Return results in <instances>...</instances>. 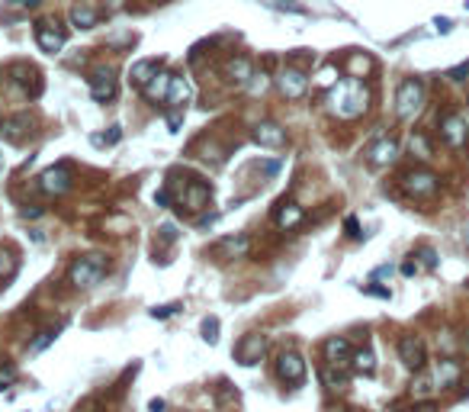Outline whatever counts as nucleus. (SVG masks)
Here are the masks:
<instances>
[{"instance_id":"obj_1","label":"nucleus","mask_w":469,"mask_h":412,"mask_svg":"<svg viewBox=\"0 0 469 412\" xmlns=\"http://www.w3.org/2000/svg\"><path fill=\"white\" fill-rule=\"evenodd\" d=\"M331 110L341 116V120H354V116L366 113L370 107V91L360 77H348V81H338L331 87V97H328Z\"/></svg>"},{"instance_id":"obj_2","label":"nucleus","mask_w":469,"mask_h":412,"mask_svg":"<svg viewBox=\"0 0 469 412\" xmlns=\"http://www.w3.org/2000/svg\"><path fill=\"white\" fill-rule=\"evenodd\" d=\"M106 274V258L103 255H84L74 264L68 267V281L74 283L77 290H87V287H97Z\"/></svg>"},{"instance_id":"obj_3","label":"nucleus","mask_w":469,"mask_h":412,"mask_svg":"<svg viewBox=\"0 0 469 412\" xmlns=\"http://www.w3.org/2000/svg\"><path fill=\"white\" fill-rule=\"evenodd\" d=\"M395 103H399V116H415L424 103V84L418 77H405L395 94Z\"/></svg>"},{"instance_id":"obj_4","label":"nucleus","mask_w":469,"mask_h":412,"mask_svg":"<svg viewBox=\"0 0 469 412\" xmlns=\"http://www.w3.org/2000/svg\"><path fill=\"white\" fill-rule=\"evenodd\" d=\"M277 87L286 100H303L305 91H309V77H305V68H296V65H286L277 77Z\"/></svg>"},{"instance_id":"obj_5","label":"nucleus","mask_w":469,"mask_h":412,"mask_svg":"<svg viewBox=\"0 0 469 412\" xmlns=\"http://www.w3.org/2000/svg\"><path fill=\"white\" fill-rule=\"evenodd\" d=\"M402 187H405V193L415 200L434 197V193H437V174H431V171H405V174H402Z\"/></svg>"},{"instance_id":"obj_6","label":"nucleus","mask_w":469,"mask_h":412,"mask_svg":"<svg viewBox=\"0 0 469 412\" xmlns=\"http://www.w3.org/2000/svg\"><path fill=\"white\" fill-rule=\"evenodd\" d=\"M71 168L68 165H55V168H46L42 174H39V187H42V193H48V197H61V193L71 191Z\"/></svg>"},{"instance_id":"obj_7","label":"nucleus","mask_w":469,"mask_h":412,"mask_svg":"<svg viewBox=\"0 0 469 412\" xmlns=\"http://www.w3.org/2000/svg\"><path fill=\"white\" fill-rule=\"evenodd\" d=\"M399 358L402 364L409 367V371H424V364H428V352H424V342L418 335H402L399 338Z\"/></svg>"},{"instance_id":"obj_8","label":"nucleus","mask_w":469,"mask_h":412,"mask_svg":"<svg viewBox=\"0 0 469 412\" xmlns=\"http://www.w3.org/2000/svg\"><path fill=\"white\" fill-rule=\"evenodd\" d=\"M440 136H444V142L450 148H466V142H469L466 120H463L460 113H447L444 120H440Z\"/></svg>"},{"instance_id":"obj_9","label":"nucleus","mask_w":469,"mask_h":412,"mask_svg":"<svg viewBox=\"0 0 469 412\" xmlns=\"http://www.w3.org/2000/svg\"><path fill=\"white\" fill-rule=\"evenodd\" d=\"M264 352H267V338L260 335V332H248L242 342L234 345V358H238V364H244V367L258 364Z\"/></svg>"},{"instance_id":"obj_10","label":"nucleus","mask_w":469,"mask_h":412,"mask_svg":"<svg viewBox=\"0 0 469 412\" xmlns=\"http://www.w3.org/2000/svg\"><path fill=\"white\" fill-rule=\"evenodd\" d=\"M87 84H91L93 100H100V103H106V100L116 97V75H113V68H93L91 77H87Z\"/></svg>"},{"instance_id":"obj_11","label":"nucleus","mask_w":469,"mask_h":412,"mask_svg":"<svg viewBox=\"0 0 469 412\" xmlns=\"http://www.w3.org/2000/svg\"><path fill=\"white\" fill-rule=\"evenodd\" d=\"M36 42L42 52L55 55L65 49V30H58V23H48V20H39L36 23Z\"/></svg>"},{"instance_id":"obj_12","label":"nucleus","mask_w":469,"mask_h":412,"mask_svg":"<svg viewBox=\"0 0 469 412\" xmlns=\"http://www.w3.org/2000/svg\"><path fill=\"white\" fill-rule=\"evenodd\" d=\"M277 377L283 383H303L305 380V361L296 352H283L277 358Z\"/></svg>"},{"instance_id":"obj_13","label":"nucleus","mask_w":469,"mask_h":412,"mask_svg":"<svg viewBox=\"0 0 469 412\" xmlns=\"http://www.w3.org/2000/svg\"><path fill=\"white\" fill-rule=\"evenodd\" d=\"M395 155H399V142H395V139H379V142H373V146L366 148V161H370L373 168L392 165Z\"/></svg>"},{"instance_id":"obj_14","label":"nucleus","mask_w":469,"mask_h":412,"mask_svg":"<svg viewBox=\"0 0 469 412\" xmlns=\"http://www.w3.org/2000/svg\"><path fill=\"white\" fill-rule=\"evenodd\" d=\"M305 219V213H303V206L299 203H293V200H280L277 203V210H273V222L280 226V229H296L299 222Z\"/></svg>"},{"instance_id":"obj_15","label":"nucleus","mask_w":469,"mask_h":412,"mask_svg":"<svg viewBox=\"0 0 469 412\" xmlns=\"http://www.w3.org/2000/svg\"><path fill=\"white\" fill-rule=\"evenodd\" d=\"M350 358H354V348H350L348 345V338H328L325 342V361L331 367H341V371H344V367L350 364Z\"/></svg>"},{"instance_id":"obj_16","label":"nucleus","mask_w":469,"mask_h":412,"mask_svg":"<svg viewBox=\"0 0 469 412\" xmlns=\"http://www.w3.org/2000/svg\"><path fill=\"white\" fill-rule=\"evenodd\" d=\"M463 377V367L456 364L454 358H440L437 367H434V383H437V390H450L456 387Z\"/></svg>"},{"instance_id":"obj_17","label":"nucleus","mask_w":469,"mask_h":412,"mask_svg":"<svg viewBox=\"0 0 469 412\" xmlns=\"http://www.w3.org/2000/svg\"><path fill=\"white\" fill-rule=\"evenodd\" d=\"M251 77H254V65H251V58H244V55H238V58H232L225 65V81L234 87H244L251 84Z\"/></svg>"},{"instance_id":"obj_18","label":"nucleus","mask_w":469,"mask_h":412,"mask_svg":"<svg viewBox=\"0 0 469 412\" xmlns=\"http://www.w3.org/2000/svg\"><path fill=\"white\" fill-rule=\"evenodd\" d=\"M248 248H251V238L248 236H228V238H222V242L212 248V255H216V258H222V261L244 258V255H248Z\"/></svg>"},{"instance_id":"obj_19","label":"nucleus","mask_w":469,"mask_h":412,"mask_svg":"<svg viewBox=\"0 0 469 412\" xmlns=\"http://www.w3.org/2000/svg\"><path fill=\"white\" fill-rule=\"evenodd\" d=\"M209 197H212V187L203 181H190L187 187H183V206H190L193 213L203 210V206H209Z\"/></svg>"},{"instance_id":"obj_20","label":"nucleus","mask_w":469,"mask_h":412,"mask_svg":"<svg viewBox=\"0 0 469 412\" xmlns=\"http://www.w3.org/2000/svg\"><path fill=\"white\" fill-rule=\"evenodd\" d=\"M71 23H74L77 30H93V26L100 23V10L93 7L91 0H77L74 7H71Z\"/></svg>"},{"instance_id":"obj_21","label":"nucleus","mask_w":469,"mask_h":412,"mask_svg":"<svg viewBox=\"0 0 469 412\" xmlns=\"http://www.w3.org/2000/svg\"><path fill=\"white\" fill-rule=\"evenodd\" d=\"M254 142L264 148H283L286 146V132L277 122H260L258 129H254Z\"/></svg>"},{"instance_id":"obj_22","label":"nucleus","mask_w":469,"mask_h":412,"mask_svg":"<svg viewBox=\"0 0 469 412\" xmlns=\"http://www.w3.org/2000/svg\"><path fill=\"white\" fill-rule=\"evenodd\" d=\"M10 75H13V81L23 87L26 94L39 97V91H42V81H39V71L36 68H29V65H23V61H20V65H13V68H10Z\"/></svg>"},{"instance_id":"obj_23","label":"nucleus","mask_w":469,"mask_h":412,"mask_svg":"<svg viewBox=\"0 0 469 412\" xmlns=\"http://www.w3.org/2000/svg\"><path fill=\"white\" fill-rule=\"evenodd\" d=\"M187 100H190V84L183 81L180 75H171V87H167L164 103L171 110H183V107H187Z\"/></svg>"},{"instance_id":"obj_24","label":"nucleus","mask_w":469,"mask_h":412,"mask_svg":"<svg viewBox=\"0 0 469 412\" xmlns=\"http://www.w3.org/2000/svg\"><path fill=\"white\" fill-rule=\"evenodd\" d=\"M167 87H171V75H164V71H154V77L142 87V94L152 100V103H158V100L167 97Z\"/></svg>"},{"instance_id":"obj_25","label":"nucleus","mask_w":469,"mask_h":412,"mask_svg":"<svg viewBox=\"0 0 469 412\" xmlns=\"http://www.w3.org/2000/svg\"><path fill=\"white\" fill-rule=\"evenodd\" d=\"M154 71H158V61H154V58H142V61H136V65H132V71H129L132 84H136V87H145V84H148V81L154 77Z\"/></svg>"},{"instance_id":"obj_26","label":"nucleus","mask_w":469,"mask_h":412,"mask_svg":"<svg viewBox=\"0 0 469 412\" xmlns=\"http://www.w3.org/2000/svg\"><path fill=\"white\" fill-rule=\"evenodd\" d=\"M434 390H437L434 374H424V371H418V377L411 380V397H415V399H428V397H434Z\"/></svg>"},{"instance_id":"obj_27","label":"nucleus","mask_w":469,"mask_h":412,"mask_svg":"<svg viewBox=\"0 0 469 412\" xmlns=\"http://www.w3.org/2000/svg\"><path fill=\"white\" fill-rule=\"evenodd\" d=\"M322 383H325L328 390H341L344 383H348V374L341 371V367H331V364H325L322 367Z\"/></svg>"},{"instance_id":"obj_28","label":"nucleus","mask_w":469,"mask_h":412,"mask_svg":"<svg viewBox=\"0 0 469 412\" xmlns=\"http://www.w3.org/2000/svg\"><path fill=\"white\" fill-rule=\"evenodd\" d=\"M350 364H354V371H360V374H373V367H376V358H373L370 348H360V352H354Z\"/></svg>"},{"instance_id":"obj_29","label":"nucleus","mask_w":469,"mask_h":412,"mask_svg":"<svg viewBox=\"0 0 469 412\" xmlns=\"http://www.w3.org/2000/svg\"><path fill=\"white\" fill-rule=\"evenodd\" d=\"M16 377H20V371H16L13 361H4L0 358V390H7L16 383Z\"/></svg>"},{"instance_id":"obj_30","label":"nucleus","mask_w":469,"mask_h":412,"mask_svg":"<svg viewBox=\"0 0 469 412\" xmlns=\"http://www.w3.org/2000/svg\"><path fill=\"white\" fill-rule=\"evenodd\" d=\"M370 65H373V61L366 58V55H350V58H348V71H350V77L366 75V71H370Z\"/></svg>"},{"instance_id":"obj_31","label":"nucleus","mask_w":469,"mask_h":412,"mask_svg":"<svg viewBox=\"0 0 469 412\" xmlns=\"http://www.w3.org/2000/svg\"><path fill=\"white\" fill-rule=\"evenodd\" d=\"M203 338H206L209 345H216V342H219V319H216V316L203 319Z\"/></svg>"},{"instance_id":"obj_32","label":"nucleus","mask_w":469,"mask_h":412,"mask_svg":"<svg viewBox=\"0 0 469 412\" xmlns=\"http://www.w3.org/2000/svg\"><path fill=\"white\" fill-rule=\"evenodd\" d=\"M13 271H16V261L10 258V252H4V248H0V281H10V277H13Z\"/></svg>"},{"instance_id":"obj_33","label":"nucleus","mask_w":469,"mask_h":412,"mask_svg":"<svg viewBox=\"0 0 469 412\" xmlns=\"http://www.w3.org/2000/svg\"><path fill=\"white\" fill-rule=\"evenodd\" d=\"M418 258H421V264L428 267V271H434V267H437V255H434V248H428V245H421V248H418Z\"/></svg>"},{"instance_id":"obj_34","label":"nucleus","mask_w":469,"mask_h":412,"mask_svg":"<svg viewBox=\"0 0 469 412\" xmlns=\"http://www.w3.org/2000/svg\"><path fill=\"white\" fill-rule=\"evenodd\" d=\"M55 338H58V332H55V328H46V332H42V335L32 342V352H42V348H48Z\"/></svg>"},{"instance_id":"obj_35","label":"nucleus","mask_w":469,"mask_h":412,"mask_svg":"<svg viewBox=\"0 0 469 412\" xmlns=\"http://www.w3.org/2000/svg\"><path fill=\"white\" fill-rule=\"evenodd\" d=\"M180 309V303H167V306H154L152 309V319H167V316H174Z\"/></svg>"},{"instance_id":"obj_36","label":"nucleus","mask_w":469,"mask_h":412,"mask_svg":"<svg viewBox=\"0 0 469 412\" xmlns=\"http://www.w3.org/2000/svg\"><path fill=\"white\" fill-rule=\"evenodd\" d=\"M312 61H315V55L305 52V49H299V55H293V61H289V65H296V68H305V65H312Z\"/></svg>"},{"instance_id":"obj_37","label":"nucleus","mask_w":469,"mask_h":412,"mask_svg":"<svg viewBox=\"0 0 469 412\" xmlns=\"http://www.w3.org/2000/svg\"><path fill=\"white\" fill-rule=\"evenodd\" d=\"M167 126H171V132H177L183 126V110H171L167 113Z\"/></svg>"},{"instance_id":"obj_38","label":"nucleus","mask_w":469,"mask_h":412,"mask_svg":"<svg viewBox=\"0 0 469 412\" xmlns=\"http://www.w3.org/2000/svg\"><path fill=\"white\" fill-rule=\"evenodd\" d=\"M344 229H348L350 238H360V236H364V232H360V222H357V216H348V219H344Z\"/></svg>"},{"instance_id":"obj_39","label":"nucleus","mask_w":469,"mask_h":412,"mask_svg":"<svg viewBox=\"0 0 469 412\" xmlns=\"http://www.w3.org/2000/svg\"><path fill=\"white\" fill-rule=\"evenodd\" d=\"M469 75V61H463V65H456V68H450V81H463V77Z\"/></svg>"},{"instance_id":"obj_40","label":"nucleus","mask_w":469,"mask_h":412,"mask_svg":"<svg viewBox=\"0 0 469 412\" xmlns=\"http://www.w3.org/2000/svg\"><path fill=\"white\" fill-rule=\"evenodd\" d=\"M415 148L421 152V158H428V155H431V148L424 146V139H421V136H411V152H415Z\"/></svg>"},{"instance_id":"obj_41","label":"nucleus","mask_w":469,"mask_h":412,"mask_svg":"<svg viewBox=\"0 0 469 412\" xmlns=\"http://www.w3.org/2000/svg\"><path fill=\"white\" fill-rule=\"evenodd\" d=\"M154 203H158V206H171V191H167V187H161V191L154 193Z\"/></svg>"},{"instance_id":"obj_42","label":"nucleus","mask_w":469,"mask_h":412,"mask_svg":"<svg viewBox=\"0 0 469 412\" xmlns=\"http://www.w3.org/2000/svg\"><path fill=\"white\" fill-rule=\"evenodd\" d=\"M161 238H164V242H174V238H177V226H171V222H167V226H161Z\"/></svg>"},{"instance_id":"obj_43","label":"nucleus","mask_w":469,"mask_h":412,"mask_svg":"<svg viewBox=\"0 0 469 412\" xmlns=\"http://www.w3.org/2000/svg\"><path fill=\"white\" fill-rule=\"evenodd\" d=\"M402 274H405V277L418 274V261H405V264H402Z\"/></svg>"},{"instance_id":"obj_44","label":"nucleus","mask_w":469,"mask_h":412,"mask_svg":"<svg viewBox=\"0 0 469 412\" xmlns=\"http://www.w3.org/2000/svg\"><path fill=\"white\" fill-rule=\"evenodd\" d=\"M434 26H437L440 32H450V26H454V23H450L447 16H437V20H434Z\"/></svg>"},{"instance_id":"obj_45","label":"nucleus","mask_w":469,"mask_h":412,"mask_svg":"<svg viewBox=\"0 0 469 412\" xmlns=\"http://www.w3.org/2000/svg\"><path fill=\"white\" fill-rule=\"evenodd\" d=\"M10 4H16V7H26V10H29V7H39V0H10Z\"/></svg>"},{"instance_id":"obj_46","label":"nucleus","mask_w":469,"mask_h":412,"mask_svg":"<svg viewBox=\"0 0 469 412\" xmlns=\"http://www.w3.org/2000/svg\"><path fill=\"white\" fill-rule=\"evenodd\" d=\"M148 409H152V412H164V399H152V403H148Z\"/></svg>"},{"instance_id":"obj_47","label":"nucleus","mask_w":469,"mask_h":412,"mask_svg":"<svg viewBox=\"0 0 469 412\" xmlns=\"http://www.w3.org/2000/svg\"><path fill=\"white\" fill-rule=\"evenodd\" d=\"M322 84H334V68H328L325 75H322Z\"/></svg>"}]
</instances>
